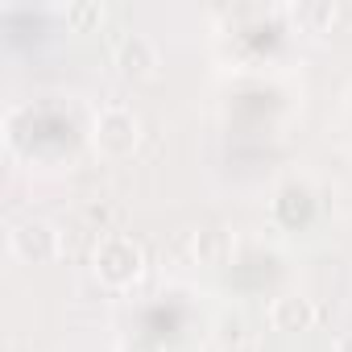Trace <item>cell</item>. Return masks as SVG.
Segmentation results:
<instances>
[{
	"label": "cell",
	"instance_id": "1",
	"mask_svg": "<svg viewBox=\"0 0 352 352\" xmlns=\"http://www.w3.org/2000/svg\"><path fill=\"white\" fill-rule=\"evenodd\" d=\"M141 270H145V253H141V245L133 236L112 232V236H104L96 245V274H100L104 286H116V290L133 286L141 278Z\"/></svg>",
	"mask_w": 352,
	"mask_h": 352
},
{
	"label": "cell",
	"instance_id": "2",
	"mask_svg": "<svg viewBox=\"0 0 352 352\" xmlns=\"http://www.w3.org/2000/svg\"><path fill=\"white\" fill-rule=\"evenodd\" d=\"M137 141H141V120H137L129 108L112 104V108H104V112L96 116V149H100V153L124 157V153L137 149Z\"/></svg>",
	"mask_w": 352,
	"mask_h": 352
},
{
	"label": "cell",
	"instance_id": "3",
	"mask_svg": "<svg viewBox=\"0 0 352 352\" xmlns=\"http://www.w3.org/2000/svg\"><path fill=\"white\" fill-rule=\"evenodd\" d=\"M9 245H13V257L25 261V265H46L58 257L63 241H58V228L46 224V220H21L13 232H9Z\"/></svg>",
	"mask_w": 352,
	"mask_h": 352
},
{
	"label": "cell",
	"instance_id": "4",
	"mask_svg": "<svg viewBox=\"0 0 352 352\" xmlns=\"http://www.w3.org/2000/svg\"><path fill=\"white\" fill-rule=\"evenodd\" d=\"M116 63H120V75L124 79H153L162 58H157V46L145 38V34H129L116 50Z\"/></svg>",
	"mask_w": 352,
	"mask_h": 352
},
{
	"label": "cell",
	"instance_id": "5",
	"mask_svg": "<svg viewBox=\"0 0 352 352\" xmlns=\"http://www.w3.org/2000/svg\"><path fill=\"white\" fill-rule=\"evenodd\" d=\"M270 323H274L278 331H290V336L311 331V327H315V302L302 298V294H282V298H274V307H270Z\"/></svg>",
	"mask_w": 352,
	"mask_h": 352
},
{
	"label": "cell",
	"instance_id": "6",
	"mask_svg": "<svg viewBox=\"0 0 352 352\" xmlns=\"http://www.w3.org/2000/svg\"><path fill=\"white\" fill-rule=\"evenodd\" d=\"M274 216L286 224V228H298V224H311L315 216V195L307 183H286L274 199Z\"/></svg>",
	"mask_w": 352,
	"mask_h": 352
},
{
	"label": "cell",
	"instance_id": "7",
	"mask_svg": "<svg viewBox=\"0 0 352 352\" xmlns=\"http://www.w3.org/2000/svg\"><path fill=\"white\" fill-rule=\"evenodd\" d=\"M195 261H199V265H212V270L228 265V261H232V232L220 228V224L199 228V232H195Z\"/></svg>",
	"mask_w": 352,
	"mask_h": 352
},
{
	"label": "cell",
	"instance_id": "8",
	"mask_svg": "<svg viewBox=\"0 0 352 352\" xmlns=\"http://www.w3.org/2000/svg\"><path fill=\"white\" fill-rule=\"evenodd\" d=\"M290 13H294V21H298V25H307L311 34H327V30L336 25V17H340V9L331 5V0H315V5H294Z\"/></svg>",
	"mask_w": 352,
	"mask_h": 352
},
{
	"label": "cell",
	"instance_id": "9",
	"mask_svg": "<svg viewBox=\"0 0 352 352\" xmlns=\"http://www.w3.org/2000/svg\"><path fill=\"white\" fill-rule=\"evenodd\" d=\"M104 21V9H100V0H71L67 5V25L75 34H87Z\"/></svg>",
	"mask_w": 352,
	"mask_h": 352
},
{
	"label": "cell",
	"instance_id": "10",
	"mask_svg": "<svg viewBox=\"0 0 352 352\" xmlns=\"http://www.w3.org/2000/svg\"><path fill=\"white\" fill-rule=\"evenodd\" d=\"M336 352H352V331H344V336L336 340Z\"/></svg>",
	"mask_w": 352,
	"mask_h": 352
},
{
	"label": "cell",
	"instance_id": "11",
	"mask_svg": "<svg viewBox=\"0 0 352 352\" xmlns=\"http://www.w3.org/2000/svg\"><path fill=\"white\" fill-rule=\"evenodd\" d=\"M124 352H162V348H153V344H145V340H137V344H129Z\"/></svg>",
	"mask_w": 352,
	"mask_h": 352
},
{
	"label": "cell",
	"instance_id": "12",
	"mask_svg": "<svg viewBox=\"0 0 352 352\" xmlns=\"http://www.w3.org/2000/svg\"><path fill=\"white\" fill-rule=\"evenodd\" d=\"M224 352H257V348H249V344H232V348H224Z\"/></svg>",
	"mask_w": 352,
	"mask_h": 352
}]
</instances>
